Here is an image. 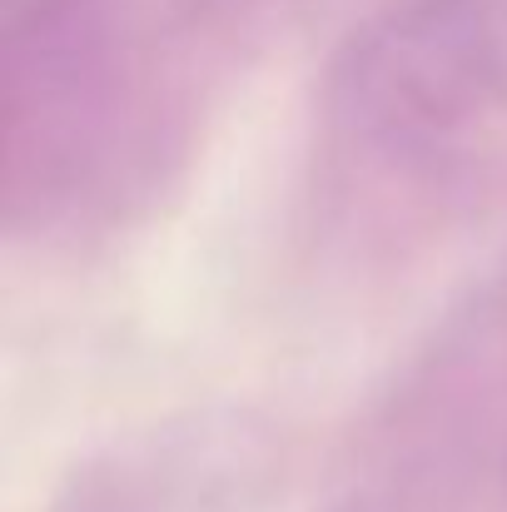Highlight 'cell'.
Returning <instances> with one entry per match:
<instances>
[]
</instances>
